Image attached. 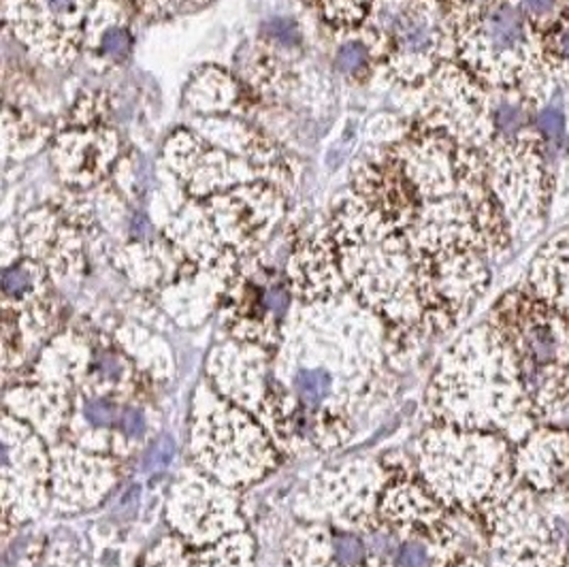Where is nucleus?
Masks as SVG:
<instances>
[{
  "label": "nucleus",
  "instance_id": "1",
  "mask_svg": "<svg viewBox=\"0 0 569 567\" xmlns=\"http://www.w3.org/2000/svg\"><path fill=\"white\" fill-rule=\"evenodd\" d=\"M99 0H4V24L48 64H71L83 50L86 22Z\"/></svg>",
  "mask_w": 569,
  "mask_h": 567
},
{
  "label": "nucleus",
  "instance_id": "2",
  "mask_svg": "<svg viewBox=\"0 0 569 567\" xmlns=\"http://www.w3.org/2000/svg\"><path fill=\"white\" fill-rule=\"evenodd\" d=\"M288 308L290 284H286L276 271L259 269L239 278L229 292L227 325L234 337L252 346L273 348Z\"/></svg>",
  "mask_w": 569,
  "mask_h": 567
},
{
  "label": "nucleus",
  "instance_id": "3",
  "mask_svg": "<svg viewBox=\"0 0 569 567\" xmlns=\"http://www.w3.org/2000/svg\"><path fill=\"white\" fill-rule=\"evenodd\" d=\"M527 34L529 20L520 7L508 0H495L480 13L467 18L463 50L476 60V64H501L525 50Z\"/></svg>",
  "mask_w": 569,
  "mask_h": 567
},
{
  "label": "nucleus",
  "instance_id": "4",
  "mask_svg": "<svg viewBox=\"0 0 569 567\" xmlns=\"http://www.w3.org/2000/svg\"><path fill=\"white\" fill-rule=\"evenodd\" d=\"M118 158L120 141L116 132L104 129L64 132L53 148V165L60 178L76 188L104 180Z\"/></svg>",
  "mask_w": 569,
  "mask_h": 567
},
{
  "label": "nucleus",
  "instance_id": "5",
  "mask_svg": "<svg viewBox=\"0 0 569 567\" xmlns=\"http://www.w3.org/2000/svg\"><path fill=\"white\" fill-rule=\"evenodd\" d=\"M132 34L118 0H99L86 22L83 50L101 67H118L130 56Z\"/></svg>",
  "mask_w": 569,
  "mask_h": 567
},
{
  "label": "nucleus",
  "instance_id": "6",
  "mask_svg": "<svg viewBox=\"0 0 569 567\" xmlns=\"http://www.w3.org/2000/svg\"><path fill=\"white\" fill-rule=\"evenodd\" d=\"M46 284V271L34 258H22L4 267L2 273V297L4 306L24 304L28 297H34Z\"/></svg>",
  "mask_w": 569,
  "mask_h": 567
},
{
  "label": "nucleus",
  "instance_id": "7",
  "mask_svg": "<svg viewBox=\"0 0 569 567\" xmlns=\"http://www.w3.org/2000/svg\"><path fill=\"white\" fill-rule=\"evenodd\" d=\"M533 122V118L529 116V109L525 105L517 101V99H499L495 101L491 107V127L492 135L499 139V141H506V143H515L518 141L529 125Z\"/></svg>",
  "mask_w": 569,
  "mask_h": 567
},
{
  "label": "nucleus",
  "instance_id": "8",
  "mask_svg": "<svg viewBox=\"0 0 569 567\" xmlns=\"http://www.w3.org/2000/svg\"><path fill=\"white\" fill-rule=\"evenodd\" d=\"M522 350H525V361L548 367L557 362L561 355V339L550 325L536 322L522 334Z\"/></svg>",
  "mask_w": 569,
  "mask_h": 567
},
{
  "label": "nucleus",
  "instance_id": "9",
  "mask_svg": "<svg viewBox=\"0 0 569 567\" xmlns=\"http://www.w3.org/2000/svg\"><path fill=\"white\" fill-rule=\"evenodd\" d=\"M320 16L341 30H359L376 0H313Z\"/></svg>",
  "mask_w": 569,
  "mask_h": 567
},
{
  "label": "nucleus",
  "instance_id": "10",
  "mask_svg": "<svg viewBox=\"0 0 569 567\" xmlns=\"http://www.w3.org/2000/svg\"><path fill=\"white\" fill-rule=\"evenodd\" d=\"M122 410L111 397H90L83 401V418L97 429L118 427Z\"/></svg>",
  "mask_w": 569,
  "mask_h": 567
},
{
  "label": "nucleus",
  "instance_id": "11",
  "mask_svg": "<svg viewBox=\"0 0 569 567\" xmlns=\"http://www.w3.org/2000/svg\"><path fill=\"white\" fill-rule=\"evenodd\" d=\"M395 567H436V555L422 538H410L397 544Z\"/></svg>",
  "mask_w": 569,
  "mask_h": 567
},
{
  "label": "nucleus",
  "instance_id": "12",
  "mask_svg": "<svg viewBox=\"0 0 569 567\" xmlns=\"http://www.w3.org/2000/svg\"><path fill=\"white\" fill-rule=\"evenodd\" d=\"M337 67L348 76H361L369 71V67H376L373 56L367 50L361 39L346 43L337 53Z\"/></svg>",
  "mask_w": 569,
  "mask_h": 567
},
{
  "label": "nucleus",
  "instance_id": "13",
  "mask_svg": "<svg viewBox=\"0 0 569 567\" xmlns=\"http://www.w3.org/2000/svg\"><path fill=\"white\" fill-rule=\"evenodd\" d=\"M139 4L141 11L150 13V16H171L176 11H180L183 7H192V4H203L208 0H134Z\"/></svg>",
  "mask_w": 569,
  "mask_h": 567
},
{
  "label": "nucleus",
  "instance_id": "14",
  "mask_svg": "<svg viewBox=\"0 0 569 567\" xmlns=\"http://www.w3.org/2000/svg\"><path fill=\"white\" fill-rule=\"evenodd\" d=\"M561 0H518L520 11L525 13L527 20H536L542 22L557 13Z\"/></svg>",
  "mask_w": 569,
  "mask_h": 567
},
{
  "label": "nucleus",
  "instance_id": "15",
  "mask_svg": "<svg viewBox=\"0 0 569 567\" xmlns=\"http://www.w3.org/2000/svg\"><path fill=\"white\" fill-rule=\"evenodd\" d=\"M267 34L271 37L273 43H278L282 48H295L299 43V28L295 27L290 20L271 22Z\"/></svg>",
  "mask_w": 569,
  "mask_h": 567
},
{
  "label": "nucleus",
  "instance_id": "16",
  "mask_svg": "<svg viewBox=\"0 0 569 567\" xmlns=\"http://www.w3.org/2000/svg\"><path fill=\"white\" fill-rule=\"evenodd\" d=\"M122 434H127L130 438H141L148 429V422H146V414L137 408H124L122 416H120V425Z\"/></svg>",
  "mask_w": 569,
  "mask_h": 567
},
{
  "label": "nucleus",
  "instance_id": "17",
  "mask_svg": "<svg viewBox=\"0 0 569 567\" xmlns=\"http://www.w3.org/2000/svg\"><path fill=\"white\" fill-rule=\"evenodd\" d=\"M552 50L555 53L569 64V22L566 27L559 28L555 32V39H552Z\"/></svg>",
  "mask_w": 569,
  "mask_h": 567
},
{
  "label": "nucleus",
  "instance_id": "18",
  "mask_svg": "<svg viewBox=\"0 0 569 567\" xmlns=\"http://www.w3.org/2000/svg\"><path fill=\"white\" fill-rule=\"evenodd\" d=\"M455 9H459L466 18H471L476 13H480L482 9H487L495 0H450Z\"/></svg>",
  "mask_w": 569,
  "mask_h": 567
},
{
  "label": "nucleus",
  "instance_id": "19",
  "mask_svg": "<svg viewBox=\"0 0 569 567\" xmlns=\"http://www.w3.org/2000/svg\"><path fill=\"white\" fill-rule=\"evenodd\" d=\"M555 420H557V425L563 431H569V397H566L563 401H559V406L555 410Z\"/></svg>",
  "mask_w": 569,
  "mask_h": 567
}]
</instances>
